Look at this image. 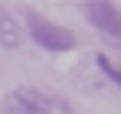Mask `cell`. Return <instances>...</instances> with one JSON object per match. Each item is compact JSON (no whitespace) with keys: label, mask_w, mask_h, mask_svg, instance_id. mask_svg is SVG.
Here are the masks:
<instances>
[{"label":"cell","mask_w":121,"mask_h":114,"mask_svg":"<svg viewBox=\"0 0 121 114\" xmlns=\"http://www.w3.org/2000/svg\"><path fill=\"white\" fill-rule=\"evenodd\" d=\"M26 23H30V39L46 52H69V49L79 46V36L69 26H59L52 20L39 16L36 10H26Z\"/></svg>","instance_id":"6da1fadb"},{"label":"cell","mask_w":121,"mask_h":114,"mask_svg":"<svg viewBox=\"0 0 121 114\" xmlns=\"http://www.w3.org/2000/svg\"><path fill=\"white\" fill-rule=\"evenodd\" d=\"M56 104H59L56 98L36 88H13L3 95V114H52Z\"/></svg>","instance_id":"7a4b0ae2"},{"label":"cell","mask_w":121,"mask_h":114,"mask_svg":"<svg viewBox=\"0 0 121 114\" xmlns=\"http://www.w3.org/2000/svg\"><path fill=\"white\" fill-rule=\"evenodd\" d=\"M82 10H85V20H88V23H92L105 39L121 42V7H118V3L92 0V3H85Z\"/></svg>","instance_id":"3957f363"},{"label":"cell","mask_w":121,"mask_h":114,"mask_svg":"<svg viewBox=\"0 0 121 114\" xmlns=\"http://www.w3.org/2000/svg\"><path fill=\"white\" fill-rule=\"evenodd\" d=\"M23 39H26V33H23L20 20L7 7H0V46L3 49H17V46H23Z\"/></svg>","instance_id":"277c9868"},{"label":"cell","mask_w":121,"mask_h":114,"mask_svg":"<svg viewBox=\"0 0 121 114\" xmlns=\"http://www.w3.org/2000/svg\"><path fill=\"white\" fill-rule=\"evenodd\" d=\"M95 65H98V72L108 78V81H115V85L121 88V69H118L108 56H105V52H98V56H95Z\"/></svg>","instance_id":"5b68a950"}]
</instances>
